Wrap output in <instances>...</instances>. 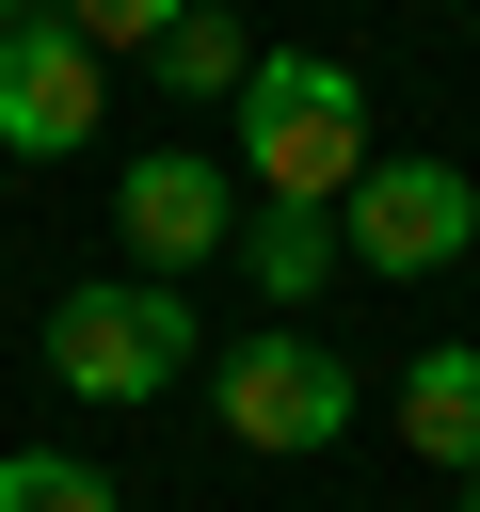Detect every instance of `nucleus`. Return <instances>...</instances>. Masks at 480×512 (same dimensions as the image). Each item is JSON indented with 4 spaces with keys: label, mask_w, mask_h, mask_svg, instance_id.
<instances>
[{
    "label": "nucleus",
    "mask_w": 480,
    "mask_h": 512,
    "mask_svg": "<svg viewBox=\"0 0 480 512\" xmlns=\"http://www.w3.org/2000/svg\"><path fill=\"white\" fill-rule=\"evenodd\" d=\"M240 176H256V208H352V176L384 160L368 144V80L336 64V48H256V80H240Z\"/></svg>",
    "instance_id": "f257e3e1"
},
{
    "label": "nucleus",
    "mask_w": 480,
    "mask_h": 512,
    "mask_svg": "<svg viewBox=\"0 0 480 512\" xmlns=\"http://www.w3.org/2000/svg\"><path fill=\"white\" fill-rule=\"evenodd\" d=\"M48 384L96 400V416L192 384V288H160V272H96V288H64V304H48Z\"/></svg>",
    "instance_id": "f03ea898"
},
{
    "label": "nucleus",
    "mask_w": 480,
    "mask_h": 512,
    "mask_svg": "<svg viewBox=\"0 0 480 512\" xmlns=\"http://www.w3.org/2000/svg\"><path fill=\"white\" fill-rule=\"evenodd\" d=\"M224 448H256V464H304V448H336L352 432V368L304 336V320H272V336H224Z\"/></svg>",
    "instance_id": "7ed1b4c3"
},
{
    "label": "nucleus",
    "mask_w": 480,
    "mask_h": 512,
    "mask_svg": "<svg viewBox=\"0 0 480 512\" xmlns=\"http://www.w3.org/2000/svg\"><path fill=\"white\" fill-rule=\"evenodd\" d=\"M336 224H352V272H464L480 256V176L432 160V144H384Z\"/></svg>",
    "instance_id": "20e7f679"
},
{
    "label": "nucleus",
    "mask_w": 480,
    "mask_h": 512,
    "mask_svg": "<svg viewBox=\"0 0 480 512\" xmlns=\"http://www.w3.org/2000/svg\"><path fill=\"white\" fill-rule=\"evenodd\" d=\"M112 224H128V256H144L160 288H192L208 256H240V192H224L208 144H144V160L112 176Z\"/></svg>",
    "instance_id": "39448f33"
},
{
    "label": "nucleus",
    "mask_w": 480,
    "mask_h": 512,
    "mask_svg": "<svg viewBox=\"0 0 480 512\" xmlns=\"http://www.w3.org/2000/svg\"><path fill=\"white\" fill-rule=\"evenodd\" d=\"M96 96H112V64L32 0V16L0 32V160H80V144H96Z\"/></svg>",
    "instance_id": "423d86ee"
},
{
    "label": "nucleus",
    "mask_w": 480,
    "mask_h": 512,
    "mask_svg": "<svg viewBox=\"0 0 480 512\" xmlns=\"http://www.w3.org/2000/svg\"><path fill=\"white\" fill-rule=\"evenodd\" d=\"M400 448L448 464V480H480V352H464V336H432V352L400 368Z\"/></svg>",
    "instance_id": "0eeeda50"
},
{
    "label": "nucleus",
    "mask_w": 480,
    "mask_h": 512,
    "mask_svg": "<svg viewBox=\"0 0 480 512\" xmlns=\"http://www.w3.org/2000/svg\"><path fill=\"white\" fill-rule=\"evenodd\" d=\"M240 272H256L272 304H320V288L352 272V224H336V208H240Z\"/></svg>",
    "instance_id": "6e6552de"
},
{
    "label": "nucleus",
    "mask_w": 480,
    "mask_h": 512,
    "mask_svg": "<svg viewBox=\"0 0 480 512\" xmlns=\"http://www.w3.org/2000/svg\"><path fill=\"white\" fill-rule=\"evenodd\" d=\"M144 80H160V96H192V112H208V96L240 112V80H256V32H240L224 0H192V16H176V32L144 48Z\"/></svg>",
    "instance_id": "1a4fd4ad"
},
{
    "label": "nucleus",
    "mask_w": 480,
    "mask_h": 512,
    "mask_svg": "<svg viewBox=\"0 0 480 512\" xmlns=\"http://www.w3.org/2000/svg\"><path fill=\"white\" fill-rule=\"evenodd\" d=\"M0 512H128L96 464H64V448H0Z\"/></svg>",
    "instance_id": "9d476101"
},
{
    "label": "nucleus",
    "mask_w": 480,
    "mask_h": 512,
    "mask_svg": "<svg viewBox=\"0 0 480 512\" xmlns=\"http://www.w3.org/2000/svg\"><path fill=\"white\" fill-rule=\"evenodd\" d=\"M48 16H64V32H80L96 64H112V48H160V32L192 16V0H48Z\"/></svg>",
    "instance_id": "9b49d317"
},
{
    "label": "nucleus",
    "mask_w": 480,
    "mask_h": 512,
    "mask_svg": "<svg viewBox=\"0 0 480 512\" xmlns=\"http://www.w3.org/2000/svg\"><path fill=\"white\" fill-rule=\"evenodd\" d=\"M16 16H32V0H0V32H16Z\"/></svg>",
    "instance_id": "f8f14e48"
},
{
    "label": "nucleus",
    "mask_w": 480,
    "mask_h": 512,
    "mask_svg": "<svg viewBox=\"0 0 480 512\" xmlns=\"http://www.w3.org/2000/svg\"><path fill=\"white\" fill-rule=\"evenodd\" d=\"M464 512H480V480H464Z\"/></svg>",
    "instance_id": "ddd939ff"
}]
</instances>
